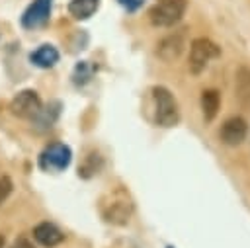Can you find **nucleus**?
<instances>
[{
	"instance_id": "1",
	"label": "nucleus",
	"mask_w": 250,
	"mask_h": 248,
	"mask_svg": "<svg viewBox=\"0 0 250 248\" xmlns=\"http://www.w3.org/2000/svg\"><path fill=\"white\" fill-rule=\"evenodd\" d=\"M100 209H102V215L107 223L111 225H127L131 215H133V201L129 197V193L121 187L109 191L102 203H100Z\"/></svg>"
},
{
	"instance_id": "2",
	"label": "nucleus",
	"mask_w": 250,
	"mask_h": 248,
	"mask_svg": "<svg viewBox=\"0 0 250 248\" xmlns=\"http://www.w3.org/2000/svg\"><path fill=\"white\" fill-rule=\"evenodd\" d=\"M152 94V107H154V123L158 127H174L180 121V107L172 92L164 86H154Z\"/></svg>"
},
{
	"instance_id": "3",
	"label": "nucleus",
	"mask_w": 250,
	"mask_h": 248,
	"mask_svg": "<svg viewBox=\"0 0 250 248\" xmlns=\"http://www.w3.org/2000/svg\"><path fill=\"white\" fill-rule=\"evenodd\" d=\"M219 55H221V49L217 43H213L207 37H195L189 45V62H188L189 70L193 74L203 72L209 66V62L217 59Z\"/></svg>"
},
{
	"instance_id": "4",
	"label": "nucleus",
	"mask_w": 250,
	"mask_h": 248,
	"mask_svg": "<svg viewBox=\"0 0 250 248\" xmlns=\"http://www.w3.org/2000/svg\"><path fill=\"white\" fill-rule=\"evenodd\" d=\"M188 8V0H156V4L148 10V18L158 27L174 25L182 20Z\"/></svg>"
},
{
	"instance_id": "5",
	"label": "nucleus",
	"mask_w": 250,
	"mask_h": 248,
	"mask_svg": "<svg viewBox=\"0 0 250 248\" xmlns=\"http://www.w3.org/2000/svg\"><path fill=\"white\" fill-rule=\"evenodd\" d=\"M10 111L21 119H35L43 111L41 98L35 90H21L10 102Z\"/></svg>"
},
{
	"instance_id": "6",
	"label": "nucleus",
	"mask_w": 250,
	"mask_h": 248,
	"mask_svg": "<svg viewBox=\"0 0 250 248\" xmlns=\"http://www.w3.org/2000/svg\"><path fill=\"white\" fill-rule=\"evenodd\" d=\"M72 160V150L64 143H53L39 154V166L45 172H61Z\"/></svg>"
},
{
	"instance_id": "7",
	"label": "nucleus",
	"mask_w": 250,
	"mask_h": 248,
	"mask_svg": "<svg viewBox=\"0 0 250 248\" xmlns=\"http://www.w3.org/2000/svg\"><path fill=\"white\" fill-rule=\"evenodd\" d=\"M51 8H53V0H33L21 16V25L27 29H35L43 25L51 16Z\"/></svg>"
},
{
	"instance_id": "8",
	"label": "nucleus",
	"mask_w": 250,
	"mask_h": 248,
	"mask_svg": "<svg viewBox=\"0 0 250 248\" xmlns=\"http://www.w3.org/2000/svg\"><path fill=\"white\" fill-rule=\"evenodd\" d=\"M246 133H248V125L242 117H230L223 123L219 135H221V141L229 146H236L240 145L244 139H246Z\"/></svg>"
},
{
	"instance_id": "9",
	"label": "nucleus",
	"mask_w": 250,
	"mask_h": 248,
	"mask_svg": "<svg viewBox=\"0 0 250 248\" xmlns=\"http://www.w3.org/2000/svg\"><path fill=\"white\" fill-rule=\"evenodd\" d=\"M184 47H186L184 33H172V35H166L164 39H160V43L156 45V55L162 61L172 62L182 55Z\"/></svg>"
},
{
	"instance_id": "10",
	"label": "nucleus",
	"mask_w": 250,
	"mask_h": 248,
	"mask_svg": "<svg viewBox=\"0 0 250 248\" xmlns=\"http://www.w3.org/2000/svg\"><path fill=\"white\" fill-rule=\"evenodd\" d=\"M33 238H35L41 246L53 248V246H57V244H61V242L64 240V234H62L61 228L55 227L53 223H39V225H35V228H33Z\"/></svg>"
},
{
	"instance_id": "11",
	"label": "nucleus",
	"mask_w": 250,
	"mask_h": 248,
	"mask_svg": "<svg viewBox=\"0 0 250 248\" xmlns=\"http://www.w3.org/2000/svg\"><path fill=\"white\" fill-rule=\"evenodd\" d=\"M234 94L242 105H250V66H240L234 76Z\"/></svg>"
},
{
	"instance_id": "12",
	"label": "nucleus",
	"mask_w": 250,
	"mask_h": 248,
	"mask_svg": "<svg viewBox=\"0 0 250 248\" xmlns=\"http://www.w3.org/2000/svg\"><path fill=\"white\" fill-rule=\"evenodd\" d=\"M29 59L39 68H51L59 62V51L53 45H41L37 51H33L29 55Z\"/></svg>"
},
{
	"instance_id": "13",
	"label": "nucleus",
	"mask_w": 250,
	"mask_h": 248,
	"mask_svg": "<svg viewBox=\"0 0 250 248\" xmlns=\"http://www.w3.org/2000/svg\"><path fill=\"white\" fill-rule=\"evenodd\" d=\"M221 107V96L217 90H203L201 94V111L205 121H213Z\"/></svg>"
},
{
	"instance_id": "14",
	"label": "nucleus",
	"mask_w": 250,
	"mask_h": 248,
	"mask_svg": "<svg viewBox=\"0 0 250 248\" xmlns=\"http://www.w3.org/2000/svg\"><path fill=\"white\" fill-rule=\"evenodd\" d=\"M100 0H70L68 12L74 20H88L98 10Z\"/></svg>"
},
{
	"instance_id": "15",
	"label": "nucleus",
	"mask_w": 250,
	"mask_h": 248,
	"mask_svg": "<svg viewBox=\"0 0 250 248\" xmlns=\"http://www.w3.org/2000/svg\"><path fill=\"white\" fill-rule=\"evenodd\" d=\"M10 193H12V182L4 176V178H0V203H4Z\"/></svg>"
},
{
	"instance_id": "16",
	"label": "nucleus",
	"mask_w": 250,
	"mask_h": 248,
	"mask_svg": "<svg viewBox=\"0 0 250 248\" xmlns=\"http://www.w3.org/2000/svg\"><path fill=\"white\" fill-rule=\"evenodd\" d=\"M10 248H35V246H33V242H31L29 238L20 236V238H16V240L12 242V246H10Z\"/></svg>"
},
{
	"instance_id": "17",
	"label": "nucleus",
	"mask_w": 250,
	"mask_h": 248,
	"mask_svg": "<svg viewBox=\"0 0 250 248\" xmlns=\"http://www.w3.org/2000/svg\"><path fill=\"white\" fill-rule=\"evenodd\" d=\"M121 4H123V6H127L129 10H135V8L141 4V0H121Z\"/></svg>"
},
{
	"instance_id": "18",
	"label": "nucleus",
	"mask_w": 250,
	"mask_h": 248,
	"mask_svg": "<svg viewBox=\"0 0 250 248\" xmlns=\"http://www.w3.org/2000/svg\"><path fill=\"white\" fill-rule=\"evenodd\" d=\"M0 248H4V236L0 234Z\"/></svg>"
}]
</instances>
